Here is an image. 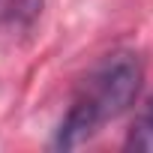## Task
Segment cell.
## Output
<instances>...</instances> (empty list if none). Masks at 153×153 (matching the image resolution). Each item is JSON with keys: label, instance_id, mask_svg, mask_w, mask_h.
I'll return each instance as SVG.
<instances>
[{"label": "cell", "instance_id": "1", "mask_svg": "<svg viewBox=\"0 0 153 153\" xmlns=\"http://www.w3.org/2000/svg\"><path fill=\"white\" fill-rule=\"evenodd\" d=\"M144 84V66L135 51H114L108 54L87 78L84 96L99 108L102 120L120 117L141 93Z\"/></svg>", "mask_w": 153, "mask_h": 153}, {"label": "cell", "instance_id": "2", "mask_svg": "<svg viewBox=\"0 0 153 153\" xmlns=\"http://www.w3.org/2000/svg\"><path fill=\"white\" fill-rule=\"evenodd\" d=\"M102 123H105V120H102L99 108H96V105L81 93L78 99L69 105L66 117L60 120L51 147H54V150H75V147H81L84 141H90Z\"/></svg>", "mask_w": 153, "mask_h": 153}, {"label": "cell", "instance_id": "3", "mask_svg": "<svg viewBox=\"0 0 153 153\" xmlns=\"http://www.w3.org/2000/svg\"><path fill=\"white\" fill-rule=\"evenodd\" d=\"M126 150H141V153H153V111H144L135 123H132V129H129V135H126V144H123Z\"/></svg>", "mask_w": 153, "mask_h": 153}, {"label": "cell", "instance_id": "4", "mask_svg": "<svg viewBox=\"0 0 153 153\" xmlns=\"http://www.w3.org/2000/svg\"><path fill=\"white\" fill-rule=\"evenodd\" d=\"M147 111H153V99H150V108H147Z\"/></svg>", "mask_w": 153, "mask_h": 153}]
</instances>
